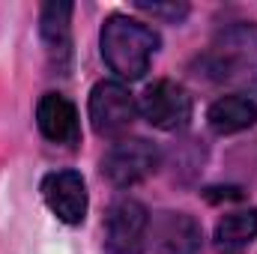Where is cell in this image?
<instances>
[{"label":"cell","instance_id":"obj_1","mask_svg":"<svg viewBox=\"0 0 257 254\" xmlns=\"http://www.w3.org/2000/svg\"><path fill=\"white\" fill-rule=\"evenodd\" d=\"M99 45H102V57H105L108 69L117 78L138 81L150 69V60L159 48V33L138 18L111 15L102 24Z\"/></svg>","mask_w":257,"mask_h":254},{"label":"cell","instance_id":"obj_2","mask_svg":"<svg viewBox=\"0 0 257 254\" xmlns=\"http://www.w3.org/2000/svg\"><path fill=\"white\" fill-rule=\"evenodd\" d=\"M203 69L215 81L257 90V27L254 24L227 27L206 51Z\"/></svg>","mask_w":257,"mask_h":254},{"label":"cell","instance_id":"obj_3","mask_svg":"<svg viewBox=\"0 0 257 254\" xmlns=\"http://www.w3.org/2000/svg\"><path fill=\"white\" fill-rule=\"evenodd\" d=\"M162 156H159V147L144 141V138H123L117 141L105 159H102V174L120 186V189H128V186H138L144 183L147 177L156 174Z\"/></svg>","mask_w":257,"mask_h":254},{"label":"cell","instance_id":"obj_4","mask_svg":"<svg viewBox=\"0 0 257 254\" xmlns=\"http://www.w3.org/2000/svg\"><path fill=\"white\" fill-rule=\"evenodd\" d=\"M90 123L96 129V135L102 138H117L123 135L132 120H135V99L120 81H99L90 90Z\"/></svg>","mask_w":257,"mask_h":254},{"label":"cell","instance_id":"obj_5","mask_svg":"<svg viewBox=\"0 0 257 254\" xmlns=\"http://www.w3.org/2000/svg\"><path fill=\"white\" fill-rule=\"evenodd\" d=\"M141 114L150 126L162 132L186 129L192 120V96L177 81H156L141 96Z\"/></svg>","mask_w":257,"mask_h":254},{"label":"cell","instance_id":"obj_6","mask_svg":"<svg viewBox=\"0 0 257 254\" xmlns=\"http://www.w3.org/2000/svg\"><path fill=\"white\" fill-rule=\"evenodd\" d=\"M150 230V215L144 203L120 197L105 215V248L111 254H135Z\"/></svg>","mask_w":257,"mask_h":254},{"label":"cell","instance_id":"obj_7","mask_svg":"<svg viewBox=\"0 0 257 254\" xmlns=\"http://www.w3.org/2000/svg\"><path fill=\"white\" fill-rule=\"evenodd\" d=\"M45 206L66 224H81L87 215V186L78 171H54L42 180Z\"/></svg>","mask_w":257,"mask_h":254},{"label":"cell","instance_id":"obj_8","mask_svg":"<svg viewBox=\"0 0 257 254\" xmlns=\"http://www.w3.org/2000/svg\"><path fill=\"white\" fill-rule=\"evenodd\" d=\"M36 126L39 132L60 147H75L81 141V120L75 105L60 93H45L36 105Z\"/></svg>","mask_w":257,"mask_h":254},{"label":"cell","instance_id":"obj_9","mask_svg":"<svg viewBox=\"0 0 257 254\" xmlns=\"http://www.w3.org/2000/svg\"><path fill=\"white\" fill-rule=\"evenodd\" d=\"M200 239V224L186 212H162L153 221V245L159 254H197Z\"/></svg>","mask_w":257,"mask_h":254},{"label":"cell","instance_id":"obj_10","mask_svg":"<svg viewBox=\"0 0 257 254\" xmlns=\"http://www.w3.org/2000/svg\"><path fill=\"white\" fill-rule=\"evenodd\" d=\"M39 24H42L39 30H42V42L51 63L63 72L72 60V3H60V0L45 3Z\"/></svg>","mask_w":257,"mask_h":254},{"label":"cell","instance_id":"obj_11","mask_svg":"<svg viewBox=\"0 0 257 254\" xmlns=\"http://www.w3.org/2000/svg\"><path fill=\"white\" fill-rule=\"evenodd\" d=\"M209 129L215 135H233L257 123V102L248 96H221L206 111Z\"/></svg>","mask_w":257,"mask_h":254},{"label":"cell","instance_id":"obj_12","mask_svg":"<svg viewBox=\"0 0 257 254\" xmlns=\"http://www.w3.org/2000/svg\"><path fill=\"white\" fill-rule=\"evenodd\" d=\"M257 236V209L227 212L215 224V242L221 248H242Z\"/></svg>","mask_w":257,"mask_h":254},{"label":"cell","instance_id":"obj_13","mask_svg":"<svg viewBox=\"0 0 257 254\" xmlns=\"http://www.w3.org/2000/svg\"><path fill=\"white\" fill-rule=\"evenodd\" d=\"M138 9L150 12L153 18H165L171 24H180L189 15V6L186 3H147V0H138Z\"/></svg>","mask_w":257,"mask_h":254}]
</instances>
